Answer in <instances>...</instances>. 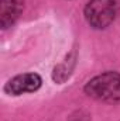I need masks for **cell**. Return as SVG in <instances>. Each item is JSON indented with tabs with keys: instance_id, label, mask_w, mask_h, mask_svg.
<instances>
[{
	"instance_id": "cell-1",
	"label": "cell",
	"mask_w": 120,
	"mask_h": 121,
	"mask_svg": "<svg viewBox=\"0 0 120 121\" xmlns=\"http://www.w3.org/2000/svg\"><path fill=\"white\" fill-rule=\"evenodd\" d=\"M85 93L99 101L120 103V73L103 72L92 78L83 87Z\"/></svg>"
},
{
	"instance_id": "cell-2",
	"label": "cell",
	"mask_w": 120,
	"mask_h": 121,
	"mask_svg": "<svg viewBox=\"0 0 120 121\" xmlns=\"http://www.w3.org/2000/svg\"><path fill=\"white\" fill-rule=\"evenodd\" d=\"M85 18L96 30L107 28L119 14L117 0H89L83 10Z\"/></svg>"
},
{
	"instance_id": "cell-3",
	"label": "cell",
	"mask_w": 120,
	"mask_h": 121,
	"mask_svg": "<svg viewBox=\"0 0 120 121\" xmlns=\"http://www.w3.org/2000/svg\"><path fill=\"white\" fill-rule=\"evenodd\" d=\"M42 85V79L38 73L28 72V73H21L10 79L6 86L4 91L10 96H21L26 93H32L38 90Z\"/></svg>"
},
{
	"instance_id": "cell-4",
	"label": "cell",
	"mask_w": 120,
	"mask_h": 121,
	"mask_svg": "<svg viewBox=\"0 0 120 121\" xmlns=\"http://www.w3.org/2000/svg\"><path fill=\"white\" fill-rule=\"evenodd\" d=\"M23 0H0V26L3 30L11 27L23 13Z\"/></svg>"
},
{
	"instance_id": "cell-5",
	"label": "cell",
	"mask_w": 120,
	"mask_h": 121,
	"mask_svg": "<svg viewBox=\"0 0 120 121\" xmlns=\"http://www.w3.org/2000/svg\"><path fill=\"white\" fill-rule=\"evenodd\" d=\"M74 63H75L74 58H72V56H68L61 65H58V66L54 69L52 79H54L57 83L65 82V80L69 78V75H71V70H72V68H74Z\"/></svg>"
}]
</instances>
